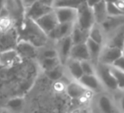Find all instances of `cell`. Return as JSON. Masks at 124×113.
Masks as SVG:
<instances>
[{
  "mask_svg": "<svg viewBox=\"0 0 124 113\" xmlns=\"http://www.w3.org/2000/svg\"><path fill=\"white\" fill-rule=\"evenodd\" d=\"M0 113H12V112L6 107H0Z\"/></svg>",
  "mask_w": 124,
  "mask_h": 113,
  "instance_id": "38",
  "label": "cell"
},
{
  "mask_svg": "<svg viewBox=\"0 0 124 113\" xmlns=\"http://www.w3.org/2000/svg\"><path fill=\"white\" fill-rule=\"evenodd\" d=\"M6 1H7V0H0V12H1V10L3 9V8L5 6Z\"/></svg>",
  "mask_w": 124,
  "mask_h": 113,
  "instance_id": "39",
  "label": "cell"
},
{
  "mask_svg": "<svg viewBox=\"0 0 124 113\" xmlns=\"http://www.w3.org/2000/svg\"><path fill=\"white\" fill-rule=\"evenodd\" d=\"M122 52H123V55H124V47H123V49H122Z\"/></svg>",
  "mask_w": 124,
  "mask_h": 113,
  "instance_id": "41",
  "label": "cell"
},
{
  "mask_svg": "<svg viewBox=\"0 0 124 113\" xmlns=\"http://www.w3.org/2000/svg\"><path fill=\"white\" fill-rule=\"evenodd\" d=\"M122 55H123V52H122V49L116 48V47L105 45V48H102L100 60H99V63H102L104 65L111 66Z\"/></svg>",
  "mask_w": 124,
  "mask_h": 113,
  "instance_id": "4",
  "label": "cell"
},
{
  "mask_svg": "<svg viewBox=\"0 0 124 113\" xmlns=\"http://www.w3.org/2000/svg\"><path fill=\"white\" fill-rule=\"evenodd\" d=\"M103 28L100 26V25L95 23L93 27L89 30V38L90 39L93 40L96 43L100 44H103L104 43V33Z\"/></svg>",
  "mask_w": 124,
  "mask_h": 113,
  "instance_id": "23",
  "label": "cell"
},
{
  "mask_svg": "<svg viewBox=\"0 0 124 113\" xmlns=\"http://www.w3.org/2000/svg\"><path fill=\"white\" fill-rule=\"evenodd\" d=\"M18 42V33L15 28L7 32H0V48L2 51L16 48Z\"/></svg>",
  "mask_w": 124,
  "mask_h": 113,
  "instance_id": "9",
  "label": "cell"
},
{
  "mask_svg": "<svg viewBox=\"0 0 124 113\" xmlns=\"http://www.w3.org/2000/svg\"><path fill=\"white\" fill-rule=\"evenodd\" d=\"M119 108L122 113H124V94L120 98L119 100Z\"/></svg>",
  "mask_w": 124,
  "mask_h": 113,
  "instance_id": "35",
  "label": "cell"
},
{
  "mask_svg": "<svg viewBox=\"0 0 124 113\" xmlns=\"http://www.w3.org/2000/svg\"><path fill=\"white\" fill-rule=\"evenodd\" d=\"M59 23H76L78 19V9L71 8L54 9Z\"/></svg>",
  "mask_w": 124,
  "mask_h": 113,
  "instance_id": "10",
  "label": "cell"
},
{
  "mask_svg": "<svg viewBox=\"0 0 124 113\" xmlns=\"http://www.w3.org/2000/svg\"><path fill=\"white\" fill-rule=\"evenodd\" d=\"M65 65L66 66L68 72L74 80L78 81L84 75L83 68H82L81 61L73 60V59H69L65 64Z\"/></svg>",
  "mask_w": 124,
  "mask_h": 113,
  "instance_id": "17",
  "label": "cell"
},
{
  "mask_svg": "<svg viewBox=\"0 0 124 113\" xmlns=\"http://www.w3.org/2000/svg\"><path fill=\"white\" fill-rule=\"evenodd\" d=\"M112 66H114V67H116V68L124 72V55H122V57H120V58L113 64Z\"/></svg>",
  "mask_w": 124,
  "mask_h": 113,
  "instance_id": "32",
  "label": "cell"
},
{
  "mask_svg": "<svg viewBox=\"0 0 124 113\" xmlns=\"http://www.w3.org/2000/svg\"><path fill=\"white\" fill-rule=\"evenodd\" d=\"M21 56L16 48L4 50L0 52V66L9 67L19 61Z\"/></svg>",
  "mask_w": 124,
  "mask_h": 113,
  "instance_id": "12",
  "label": "cell"
},
{
  "mask_svg": "<svg viewBox=\"0 0 124 113\" xmlns=\"http://www.w3.org/2000/svg\"><path fill=\"white\" fill-rule=\"evenodd\" d=\"M17 33L18 40L21 39L30 42L38 48L46 46L48 40V35L42 31L34 21L27 17H24L20 22Z\"/></svg>",
  "mask_w": 124,
  "mask_h": 113,
  "instance_id": "1",
  "label": "cell"
},
{
  "mask_svg": "<svg viewBox=\"0 0 124 113\" xmlns=\"http://www.w3.org/2000/svg\"><path fill=\"white\" fill-rule=\"evenodd\" d=\"M82 68L85 75H94L96 74V65L91 60H83L81 61Z\"/></svg>",
  "mask_w": 124,
  "mask_h": 113,
  "instance_id": "30",
  "label": "cell"
},
{
  "mask_svg": "<svg viewBox=\"0 0 124 113\" xmlns=\"http://www.w3.org/2000/svg\"><path fill=\"white\" fill-rule=\"evenodd\" d=\"M106 3H112V4H116V3L117 2V1H119V0H105Z\"/></svg>",
  "mask_w": 124,
  "mask_h": 113,
  "instance_id": "40",
  "label": "cell"
},
{
  "mask_svg": "<svg viewBox=\"0 0 124 113\" xmlns=\"http://www.w3.org/2000/svg\"><path fill=\"white\" fill-rule=\"evenodd\" d=\"M96 23L92 7L84 3L79 9H78V19L76 24L82 29L89 31L93 25Z\"/></svg>",
  "mask_w": 124,
  "mask_h": 113,
  "instance_id": "2",
  "label": "cell"
},
{
  "mask_svg": "<svg viewBox=\"0 0 124 113\" xmlns=\"http://www.w3.org/2000/svg\"><path fill=\"white\" fill-rule=\"evenodd\" d=\"M39 2H41L42 4H43L44 5L48 6V7L53 8L54 3V0H38Z\"/></svg>",
  "mask_w": 124,
  "mask_h": 113,
  "instance_id": "34",
  "label": "cell"
},
{
  "mask_svg": "<svg viewBox=\"0 0 124 113\" xmlns=\"http://www.w3.org/2000/svg\"><path fill=\"white\" fill-rule=\"evenodd\" d=\"M101 1H103V0H87L86 3L88 4V6H90V7H93L95 4H99V3L101 2Z\"/></svg>",
  "mask_w": 124,
  "mask_h": 113,
  "instance_id": "36",
  "label": "cell"
},
{
  "mask_svg": "<svg viewBox=\"0 0 124 113\" xmlns=\"http://www.w3.org/2000/svg\"><path fill=\"white\" fill-rule=\"evenodd\" d=\"M98 108L101 113H116L113 101L106 94H101L97 101Z\"/></svg>",
  "mask_w": 124,
  "mask_h": 113,
  "instance_id": "18",
  "label": "cell"
},
{
  "mask_svg": "<svg viewBox=\"0 0 124 113\" xmlns=\"http://www.w3.org/2000/svg\"><path fill=\"white\" fill-rule=\"evenodd\" d=\"M23 103H24V100H23L22 98H13V99H10L7 102L6 108H8L12 113H16L22 109Z\"/></svg>",
  "mask_w": 124,
  "mask_h": 113,
  "instance_id": "25",
  "label": "cell"
},
{
  "mask_svg": "<svg viewBox=\"0 0 124 113\" xmlns=\"http://www.w3.org/2000/svg\"><path fill=\"white\" fill-rule=\"evenodd\" d=\"M106 45L112 47H116L120 49H123L124 47V25L117 29H116V32L113 33L111 38L109 39Z\"/></svg>",
  "mask_w": 124,
  "mask_h": 113,
  "instance_id": "20",
  "label": "cell"
},
{
  "mask_svg": "<svg viewBox=\"0 0 124 113\" xmlns=\"http://www.w3.org/2000/svg\"><path fill=\"white\" fill-rule=\"evenodd\" d=\"M40 59H49V58H57L59 57L58 51L56 48H48V47H42L38 51Z\"/></svg>",
  "mask_w": 124,
  "mask_h": 113,
  "instance_id": "27",
  "label": "cell"
},
{
  "mask_svg": "<svg viewBox=\"0 0 124 113\" xmlns=\"http://www.w3.org/2000/svg\"><path fill=\"white\" fill-rule=\"evenodd\" d=\"M45 72V75L52 81H59L64 76V72H63V70H62L61 66H58L56 68L53 69V70H50V71H46Z\"/></svg>",
  "mask_w": 124,
  "mask_h": 113,
  "instance_id": "29",
  "label": "cell"
},
{
  "mask_svg": "<svg viewBox=\"0 0 124 113\" xmlns=\"http://www.w3.org/2000/svg\"><path fill=\"white\" fill-rule=\"evenodd\" d=\"M87 0H54L53 8H71L78 9Z\"/></svg>",
  "mask_w": 124,
  "mask_h": 113,
  "instance_id": "22",
  "label": "cell"
},
{
  "mask_svg": "<svg viewBox=\"0 0 124 113\" xmlns=\"http://www.w3.org/2000/svg\"><path fill=\"white\" fill-rule=\"evenodd\" d=\"M52 10H54V8L44 5L38 0L32 6L25 10V17H27L35 21L44 15L51 12Z\"/></svg>",
  "mask_w": 124,
  "mask_h": 113,
  "instance_id": "7",
  "label": "cell"
},
{
  "mask_svg": "<svg viewBox=\"0 0 124 113\" xmlns=\"http://www.w3.org/2000/svg\"><path fill=\"white\" fill-rule=\"evenodd\" d=\"M76 23H60L48 35V39L54 41H59L62 38H66L71 35L73 28Z\"/></svg>",
  "mask_w": 124,
  "mask_h": 113,
  "instance_id": "8",
  "label": "cell"
},
{
  "mask_svg": "<svg viewBox=\"0 0 124 113\" xmlns=\"http://www.w3.org/2000/svg\"><path fill=\"white\" fill-rule=\"evenodd\" d=\"M15 21L11 16L0 18V32H7L14 29Z\"/></svg>",
  "mask_w": 124,
  "mask_h": 113,
  "instance_id": "26",
  "label": "cell"
},
{
  "mask_svg": "<svg viewBox=\"0 0 124 113\" xmlns=\"http://www.w3.org/2000/svg\"><path fill=\"white\" fill-rule=\"evenodd\" d=\"M116 6L119 8V9H120L122 12L124 13V0H119V1H117V2L116 3Z\"/></svg>",
  "mask_w": 124,
  "mask_h": 113,
  "instance_id": "37",
  "label": "cell"
},
{
  "mask_svg": "<svg viewBox=\"0 0 124 113\" xmlns=\"http://www.w3.org/2000/svg\"><path fill=\"white\" fill-rule=\"evenodd\" d=\"M92 9L97 24L102 25L109 18V15L107 12V4L105 0L95 4L93 7H92Z\"/></svg>",
  "mask_w": 124,
  "mask_h": 113,
  "instance_id": "16",
  "label": "cell"
},
{
  "mask_svg": "<svg viewBox=\"0 0 124 113\" xmlns=\"http://www.w3.org/2000/svg\"><path fill=\"white\" fill-rule=\"evenodd\" d=\"M16 49L21 57L26 58H35L38 55V48L34 44L26 40L19 39L16 44Z\"/></svg>",
  "mask_w": 124,
  "mask_h": 113,
  "instance_id": "11",
  "label": "cell"
},
{
  "mask_svg": "<svg viewBox=\"0 0 124 113\" xmlns=\"http://www.w3.org/2000/svg\"><path fill=\"white\" fill-rule=\"evenodd\" d=\"M110 70H111L112 74L116 78L117 86H118V89L124 90V72L112 66V65L110 66Z\"/></svg>",
  "mask_w": 124,
  "mask_h": 113,
  "instance_id": "28",
  "label": "cell"
},
{
  "mask_svg": "<svg viewBox=\"0 0 124 113\" xmlns=\"http://www.w3.org/2000/svg\"><path fill=\"white\" fill-rule=\"evenodd\" d=\"M71 38L74 44H78V43H86L87 40L89 38V31L82 29L81 27L75 24V26L73 28V31L71 35Z\"/></svg>",
  "mask_w": 124,
  "mask_h": 113,
  "instance_id": "21",
  "label": "cell"
},
{
  "mask_svg": "<svg viewBox=\"0 0 124 113\" xmlns=\"http://www.w3.org/2000/svg\"><path fill=\"white\" fill-rule=\"evenodd\" d=\"M96 75L101 82L102 85L110 90L118 89L116 81L110 70V65L98 63L96 65Z\"/></svg>",
  "mask_w": 124,
  "mask_h": 113,
  "instance_id": "3",
  "label": "cell"
},
{
  "mask_svg": "<svg viewBox=\"0 0 124 113\" xmlns=\"http://www.w3.org/2000/svg\"><path fill=\"white\" fill-rule=\"evenodd\" d=\"M73 45L74 43H73L72 38L71 36L57 41L56 49L58 51L59 59L60 60L62 65H65L66 61L70 59V54H71Z\"/></svg>",
  "mask_w": 124,
  "mask_h": 113,
  "instance_id": "6",
  "label": "cell"
},
{
  "mask_svg": "<svg viewBox=\"0 0 124 113\" xmlns=\"http://www.w3.org/2000/svg\"><path fill=\"white\" fill-rule=\"evenodd\" d=\"M87 46H88V51H89L90 55V60L95 65H97V64L99 63V60H100V54L102 51V44L96 43L93 40L88 38L86 42Z\"/></svg>",
  "mask_w": 124,
  "mask_h": 113,
  "instance_id": "19",
  "label": "cell"
},
{
  "mask_svg": "<svg viewBox=\"0 0 124 113\" xmlns=\"http://www.w3.org/2000/svg\"><path fill=\"white\" fill-rule=\"evenodd\" d=\"M40 66L42 67L44 72L46 71H50L56 67L61 65V62L59 57L57 58H49V59H40Z\"/></svg>",
  "mask_w": 124,
  "mask_h": 113,
  "instance_id": "24",
  "label": "cell"
},
{
  "mask_svg": "<svg viewBox=\"0 0 124 113\" xmlns=\"http://www.w3.org/2000/svg\"><path fill=\"white\" fill-rule=\"evenodd\" d=\"M70 59L83 61V60H91L88 46L86 43L74 44L70 54Z\"/></svg>",
  "mask_w": 124,
  "mask_h": 113,
  "instance_id": "14",
  "label": "cell"
},
{
  "mask_svg": "<svg viewBox=\"0 0 124 113\" xmlns=\"http://www.w3.org/2000/svg\"><path fill=\"white\" fill-rule=\"evenodd\" d=\"M66 91L68 96H70L72 99H79L82 96H83L88 91L85 87H83L79 81H71L66 85Z\"/></svg>",
  "mask_w": 124,
  "mask_h": 113,
  "instance_id": "15",
  "label": "cell"
},
{
  "mask_svg": "<svg viewBox=\"0 0 124 113\" xmlns=\"http://www.w3.org/2000/svg\"><path fill=\"white\" fill-rule=\"evenodd\" d=\"M35 22L41 28L42 31L47 35L49 34L60 24L54 10H52L51 12L44 15L43 16L40 17L39 19L35 21Z\"/></svg>",
  "mask_w": 124,
  "mask_h": 113,
  "instance_id": "5",
  "label": "cell"
},
{
  "mask_svg": "<svg viewBox=\"0 0 124 113\" xmlns=\"http://www.w3.org/2000/svg\"><path fill=\"white\" fill-rule=\"evenodd\" d=\"M79 82L88 91L99 92L102 89V83L96 74L94 75H83L79 79Z\"/></svg>",
  "mask_w": 124,
  "mask_h": 113,
  "instance_id": "13",
  "label": "cell"
},
{
  "mask_svg": "<svg viewBox=\"0 0 124 113\" xmlns=\"http://www.w3.org/2000/svg\"><path fill=\"white\" fill-rule=\"evenodd\" d=\"M38 0H21V3L22 4L23 8H24V9L26 10V9H29L31 6H32Z\"/></svg>",
  "mask_w": 124,
  "mask_h": 113,
  "instance_id": "33",
  "label": "cell"
},
{
  "mask_svg": "<svg viewBox=\"0 0 124 113\" xmlns=\"http://www.w3.org/2000/svg\"><path fill=\"white\" fill-rule=\"evenodd\" d=\"M106 4L109 17H115V16H120L124 15V13L119 9L116 4H112V3H106Z\"/></svg>",
  "mask_w": 124,
  "mask_h": 113,
  "instance_id": "31",
  "label": "cell"
}]
</instances>
